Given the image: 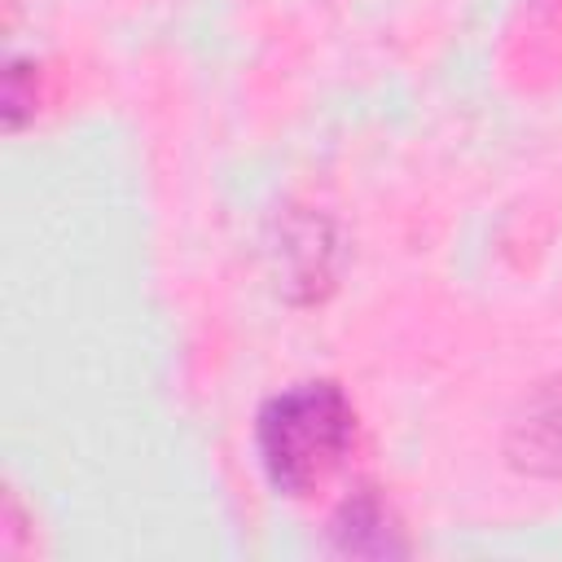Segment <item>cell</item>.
<instances>
[{
    "label": "cell",
    "instance_id": "cell-1",
    "mask_svg": "<svg viewBox=\"0 0 562 562\" xmlns=\"http://www.w3.org/2000/svg\"><path fill=\"white\" fill-rule=\"evenodd\" d=\"M351 443V408L334 386H299L277 395L259 417V457L268 479L299 496L321 483Z\"/></svg>",
    "mask_w": 562,
    "mask_h": 562
}]
</instances>
